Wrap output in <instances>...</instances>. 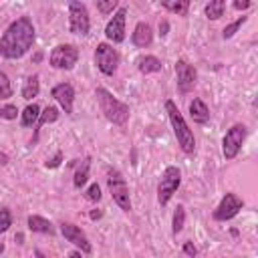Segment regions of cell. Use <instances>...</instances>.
I'll use <instances>...</instances> for the list:
<instances>
[{"instance_id":"obj_35","label":"cell","mask_w":258,"mask_h":258,"mask_svg":"<svg viewBox=\"0 0 258 258\" xmlns=\"http://www.w3.org/2000/svg\"><path fill=\"white\" fill-rule=\"evenodd\" d=\"M89 216H91V220H99V218L103 216V212H101V210H93Z\"/></svg>"},{"instance_id":"obj_34","label":"cell","mask_w":258,"mask_h":258,"mask_svg":"<svg viewBox=\"0 0 258 258\" xmlns=\"http://www.w3.org/2000/svg\"><path fill=\"white\" fill-rule=\"evenodd\" d=\"M236 10H246V8H250V2L248 0H234V4H232Z\"/></svg>"},{"instance_id":"obj_14","label":"cell","mask_w":258,"mask_h":258,"mask_svg":"<svg viewBox=\"0 0 258 258\" xmlns=\"http://www.w3.org/2000/svg\"><path fill=\"white\" fill-rule=\"evenodd\" d=\"M52 97L56 99V103L62 107V111L67 115L73 113V101H75V89H73V85H69V83L54 85L52 87Z\"/></svg>"},{"instance_id":"obj_19","label":"cell","mask_w":258,"mask_h":258,"mask_svg":"<svg viewBox=\"0 0 258 258\" xmlns=\"http://www.w3.org/2000/svg\"><path fill=\"white\" fill-rule=\"evenodd\" d=\"M56 119H58V109H56V107H46V109L38 115V121H36V133H34L32 143H36L40 127H42V125H46V123H52V121H56Z\"/></svg>"},{"instance_id":"obj_9","label":"cell","mask_w":258,"mask_h":258,"mask_svg":"<svg viewBox=\"0 0 258 258\" xmlns=\"http://www.w3.org/2000/svg\"><path fill=\"white\" fill-rule=\"evenodd\" d=\"M95 62H97V67H99V71L103 75L111 77L117 71V67H119V52L111 44L99 42L97 50H95Z\"/></svg>"},{"instance_id":"obj_27","label":"cell","mask_w":258,"mask_h":258,"mask_svg":"<svg viewBox=\"0 0 258 258\" xmlns=\"http://www.w3.org/2000/svg\"><path fill=\"white\" fill-rule=\"evenodd\" d=\"M12 97V85H10V79L4 71H0V99H8Z\"/></svg>"},{"instance_id":"obj_8","label":"cell","mask_w":258,"mask_h":258,"mask_svg":"<svg viewBox=\"0 0 258 258\" xmlns=\"http://www.w3.org/2000/svg\"><path fill=\"white\" fill-rule=\"evenodd\" d=\"M48 60H50V67H54V69L71 71L79 60V48L75 44H58L52 48Z\"/></svg>"},{"instance_id":"obj_28","label":"cell","mask_w":258,"mask_h":258,"mask_svg":"<svg viewBox=\"0 0 258 258\" xmlns=\"http://www.w3.org/2000/svg\"><path fill=\"white\" fill-rule=\"evenodd\" d=\"M10 226H12V214H10L8 208H2L0 210V234L6 232Z\"/></svg>"},{"instance_id":"obj_24","label":"cell","mask_w":258,"mask_h":258,"mask_svg":"<svg viewBox=\"0 0 258 258\" xmlns=\"http://www.w3.org/2000/svg\"><path fill=\"white\" fill-rule=\"evenodd\" d=\"M161 6H163V8H167L169 12L179 14V16H185V14H187V10H189V2H187V0H177V2L165 0V2H161Z\"/></svg>"},{"instance_id":"obj_11","label":"cell","mask_w":258,"mask_h":258,"mask_svg":"<svg viewBox=\"0 0 258 258\" xmlns=\"http://www.w3.org/2000/svg\"><path fill=\"white\" fill-rule=\"evenodd\" d=\"M175 79H177V91L185 95V93H189V91L196 87L198 73H196V69H194L187 60L179 58V60L175 62Z\"/></svg>"},{"instance_id":"obj_26","label":"cell","mask_w":258,"mask_h":258,"mask_svg":"<svg viewBox=\"0 0 258 258\" xmlns=\"http://www.w3.org/2000/svg\"><path fill=\"white\" fill-rule=\"evenodd\" d=\"M246 20H248V16H240V18H236L234 22H230V24H228V26L222 30V36H224V38H232V36L238 32V28H240V26H242Z\"/></svg>"},{"instance_id":"obj_22","label":"cell","mask_w":258,"mask_h":258,"mask_svg":"<svg viewBox=\"0 0 258 258\" xmlns=\"http://www.w3.org/2000/svg\"><path fill=\"white\" fill-rule=\"evenodd\" d=\"M224 8H226V2L224 0H212V2L206 4L204 12H206V16L210 20H218L220 16H224Z\"/></svg>"},{"instance_id":"obj_4","label":"cell","mask_w":258,"mask_h":258,"mask_svg":"<svg viewBox=\"0 0 258 258\" xmlns=\"http://www.w3.org/2000/svg\"><path fill=\"white\" fill-rule=\"evenodd\" d=\"M107 185H109V191H111L113 202H115L123 212H131L129 187H127V181H125V177L121 175L119 169H113V167L107 169Z\"/></svg>"},{"instance_id":"obj_18","label":"cell","mask_w":258,"mask_h":258,"mask_svg":"<svg viewBox=\"0 0 258 258\" xmlns=\"http://www.w3.org/2000/svg\"><path fill=\"white\" fill-rule=\"evenodd\" d=\"M161 60L157 56H151V54H145V56H139L137 58V69L143 73V75H149V73H159L161 71Z\"/></svg>"},{"instance_id":"obj_31","label":"cell","mask_w":258,"mask_h":258,"mask_svg":"<svg viewBox=\"0 0 258 258\" xmlns=\"http://www.w3.org/2000/svg\"><path fill=\"white\" fill-rule=\"evenodd\" d=\"M85 198L89 202H99L101 200V187H99V183H91L89 189H87V194H85Z\"/></svg>"},{"instance_id":"obj_1","label":"cell","mask_w":258,"mask_h":258,"mask_svg":"<svg viewBox=\"0 0 258 258\" xmlns=\"http://www.w3.org/2000/svg\"><path fill=\"white\" fill-rule=\"evenodd\" d=\"M34 44V26L28 16H20L4 30L0 38V54L4 58H20Z\"/></svg>"},{"instance_id":"obj_30","label":"cell","mask_w":258,"mask_h":258,"mask_svg":"<svg viewBox=\"0 0 258 258\" xmlns=\"http://www.w3.org/2000/svg\"><path fill=\"white\" fill-rule=\"evenodd\" d=\"M115 8H117V0H107V2L99 0V2H97V10H99L101 14H109V12H113Z\"/></svg>"},{"instance_id":"obj_21","label":"cell","mask_w":258,"mask_h":258,"mask_svg":"<svg viewBox=\"0 0 258 258\" xmlns=\"http://www.w3.org/2000/svg\"><path fill=\"white\" fill-rule=\"evenodd\" d=\"M38 91H40L38 75H30V77L24 81V85H22V99L30 101L32 97H36V95H38Z\"/></svg>"},{"instance_id":"obj_3","label":"cell","mask_w":258,"mask_h":258,"mask_svg":"<svg viewBox=\"0 0 258 258\" xmlns=\"http://www.w3.org/2000/svg\"><path fill=\"white\" fill-rule=\"evenodd\" d=\"M165 111L169 115V121H171V127H173V133H175V139H177V145L181 147L183 153H194L196 151V139H194V133L191 129L187 127L183 115L179 113L177 105L173 101H165Z\"/></svg>"},{"instance_id":"obj_17","label":"cell","mask_w":258,"mask_h":258,"mask_svg":"<svg viewBox=\"0 0 258 258\" xmlns=\"http://www.w3.org/2000/svg\"><path fill=\"white\" fill-rule=\"evenodd\" d=\"M28 230L38 234H54V226L42 216H28Z\"/></svg>"},{"instance_id":"obj_33","label":"cell","mask_w":258,"mask_h":258,"mask_svg":"<svg viewBox=\"0 0 258 258\" xmlns=\"http://www.w3.org/2000/svg\"><path fill=\"white\" fill-rule=\"evenodd\" d=\"M183 254H187L189 258H194V256L198 254V248H196L191 242H185V244H183Z\"/></svg>"},{"instance_id":"obj_7","label":"cell","mask_w":258,"mask_h":258,"mask_svg":"<svg viewBox=\"0 0 258 258\" xmlns=\"http://www.w3.org/2000/svg\"><path fill=\"white\" fill-rule=\"evenodd\" d=\"M246 133H248V129L242 123H236L226 131V135L222 139V153L226 159H234L238 155V151L246 139Z\"/></svg>"},{"instance_id":"obj_36","label":"cell","mask_w":258,"mask_h":258,"mask_svg":"<svg viewBox=\"0 0 258 258\" xmlns=\"http://www.w3.org/2000/svg\"><path fill=\"white\" fill-rule=\"evenodd\" d=\"M165 30H167V22H161V24H159V34L163 36V34H165Z\"/></svg>"},{"instance_id":"obj_13","label":"cell","mask_w":258,"mask_h":258,"mask_svg":"<svg viewBox=\"0 0 258 258\" xmlns=\"http://www.w3.org/2000/svg\"><path fill=\"white\" fill-rule=\"evenodd\" d=\"M60 232H62V236H64L71 244H75L77 248H81L83 254H91V252H93V246H91L89 238L85 236V232H83L79 226H75V224H71V222H62V224H60Z\"/></svg>"},{"instance_id":"obj_39","label":"cell","mask_w":258,"mask_h":258,"mask_svg":"<svg viewBox=\"0 0 258 258\" xmlns=\"http://www.w3.org/2000/svg\"><path fill=\"white\" fill-rule=\"evenodd\" d=\"M2 250H4V244H0V252H2Z\"/></svg>"},{"instance_id":"obj_16","label":"cell","mask_w":258,"mask_h":258,"mask_svg":"<svg viewBox=\"0 0 258 258\" xmlns=\"http://www.w3.org/2000/svg\"><path fill=\"white\" fill-rule=\"evenodd\" d=\"M189 115H191V119H194L196 123H200V125H204V123L210 121V111H208V107H206V103H204L202 99H194V101L189 103Z\"/></svg>"},{"instance_id":"obj_2","label":"cell","mask_w":258,"mask_h":258,"mask_svg":"<svg viewBox=\"0 0 258 258\" xmlns=\"http://www.w3.org/2000/svg\"><path fill=\"white\" fill-rule=\"evenodd\" d=\"M95 97H97L101 113L107 117V121H111L115 125H125L129 121V105H125L119 99H115L105 87H97Z\"/></svg>"},{"instance_id":"obj_5","label":"cell","mask_w":258,"mask_h":258,"mask_svg":"<svg viewBox=\"0 0 258 258\" xmlns=\"http://www.w3.org/2000/svg\"><path fill=\"white\" fill-rule=\"evenodd\" d=\"M179 183H181V171L175 165L165 167V171L161 173V179L157 183V202H159V206H165L171 200V196L177 191Z\"/></svg>"},{"instance_id":"obj_38","label":"cell","mask_w":258,"mask_h":258,"mask_svg":"<svg viewBox=\"0 0 258 258\" xmlns=\"http://www.w3.org/2000/svg\"><path fill=\"white\" fill-rule=\"evenodd\" d=\"M34 254H36V258H44V254H42V252H40V250H36V252H34Z\"/></svg>"},{"instance_id":"obj_37","label":"cell","mask_w":258,"mask_h":258,"mask_svg":"<svg viewBox=\"0 0 258 258\" xmlns=\"http://www.w3.org/2000/svg\"><path fill=\"white\" fill-rule=\"evenodd\" d=\"M69 258H83V256H81V252H71Z\"/></svg>"},{"instance_id":"obj_12","label":"cell","mask_w":258,"mask_h":258,"mask_svg":"<svg viewBox=\"0 0 258 258\" xmlns=\"http://www.w3.org/2000/svg\"><path fill=\"white\" fill-rule=\"evenodd\" d=\"M125 16H127V8L121 6L115 12V16L107 22V26H105V36L111 42H115V44H119V42L125 40Z\"/></svg>"},{"instance_id":"obj_6","label":"cell","mask_w":258,"mask_h":258,"mask_svg":"<svg viewBox=\"0 0 258 258\" xmlns=\"http://www.w3.org/2000/svg\"><path fill=\"white\" fill-rule=\"evenodd\" d=\"M89 28H91V20H89L87 6H85L83 2L73 0V2L69 4V30H71L73 34L87 36V34H89Z\"/></svg>"},{"instance_id":"obj_29","label":"cell","mask_w":258,"mask_h":258,"mask_svg":"<svg viewBox=\"0 0 258 258\" xmlns=\"http://www.w3.org/2000/svg\"><path fill=\"white\" fill-rule=\"evenodd\" d=\"M16 115H18L16 105H4V107H0V117H2V119L12 121V119H16Z\"/></svg>"},{"instance_id":"obj_25","label":"cell","mask_w":258,"mask_h":258,"mask_svg":"<svg viewBox=\"0 0 258 258\" xmlns=\"http://www.w3.org/2000/svg\"><path fill=\"white\" fill-rule=\"evenodd\" d=\"M183 224H185V208L183 206H177L175 212H173V222H171V232L177 236L181 230H183Z\"/></svg>"},{"instance_id":"obj_15","label":"cell","mask_w":258,"mask_h":258,"mask_svg":"<svg viewBox=\"0 0 258 258\" xmlns=\"http://www.w3.org/2000/svg\"><path fill=\"white\" fill-rule=\"evenodd\" d=\"M131 40H133V44H135V46H139V48L149 46V44H151V40H153L151 26H149L147 22H139V24L135 26L133 34H131Z\"/></svg>"},{"instance_id":"obj_10","label":"cell","mask_w":258,"mask_h":258,"mask_svg":"<svg viewBox=\"0 0 258 258\" xmlns=\"http://www.w3.org/2000/svg\"><path fill=\"white\" fill-rule=\"evenodd\" d=\"M244 208V200L240 196H236L234 191H228L222 202L218 204V208L214 210V220L218 222H226V220H232L234 216H238V212Z\"/></svg>"},{"instance_id":"obj_32","label":"cell","mask_w":258,"mask_h":258,"mask_svg":"<svg viewBox=\"0 0 258 258\" xmlns=\"http://www.w3.org/2000/svg\"><path fill=\"white\" fill-rule=\"evenodd\" d=\"M60 161H62V153H60V151H56V155H54L52 159H48V161H46L44 165L52 169V167H58V165H60Z\"/></svg>"},{"instance_id":"obj_20","label":"cell","mask_w":258,"mask_h":258,"mask_svg":"<svg viewBox=\"0 0 258 258\" xmlns=\"http://www.w3.org/2000/svg\"><path fill=\"white\" fill-rule=\"evenodd\" d=\"M89 167H91V157H85L77 165V171H75V177H73L75 187H83L87 183V179H89Z\"/></svg>"},{"instance_id":"obj_23","label":"cell","mask_w":258,"mask_h":258,"mask_svg":"<svg viewBox=\"0 0 258 258\" xmlns=\"http://www.w3.org/2000/svg\"><path fill=\"white\" fill-rule=\"evenodd\" d=\"M38 115H40V109H38L36 103L26 105V109L22 111V125H24V127H32V125L38 121Z\"/></svg>"}]
</instances>
